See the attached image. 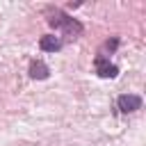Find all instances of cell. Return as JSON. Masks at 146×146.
<instances>
[{
  "label": "cell",
  "mask_w": 146,
  "mask_h": 146,
  "mask_svg": "<svg viewBox=\"0 0 146 146\" xmlns=\"http://www.w3.org/2000/svg\"><path fill=\"white\" fill-rule=\"evenodd\" d=\"M94 66H96V73H98L100 78H116V75H119V68H116L110 59H105V57H100V55H96Z\"/></svg>",
  "instance_id": "cell-3"
},
{
  "label": "cell",
  "mask_w": 146,
  "mask_h": 146,
  "mask_svg": "<svg viewBox=\"0 0 146 146\" xmlns=\"http://www.w3.org/2000/svg\"><path fill=\"white\" fill-rule=\"evenodd\" d=\"M116 48H119V36H112V39H107V41L103 43V48H100V52H98V55H100V57H105V59H110V55H112Z\"/></svg>",
  "instance_id": "cell-6"
},
{
  "label": "cell",
  "mask_w": 146,
  "mask_h": 146,
  "mask_svg": "<svg viewBox=\"0 0 146 146\" xmlns=\"http://www.w3.org/2000/svg\"><path fill=\"white\" fill-rule=\"evenodd\" d=\"M116 110L121 114H130V112L141 110V96H137V94H121L116 98Z\"/></svg>",
  "instance_id": "cell-2"
},
{
  "label": "cell",
  "mask_w": 146,
  "mask_h": 146,
  "mask_svg": "<svg viewBox=\"0 0 146 146\" xmlns=\"http://www.w3.org/2000/svg\"><path fill=\"white\" fill-rule=\"evenodd\" d=\"M27 73H30L32 80H48V78H50V66H48L43 59H32Z\"/></svg>",
  "instance_id": "cell-4"
},
{
  "label": "cell",
  "mask_w": 146,
  "mask_h": 146,
  "mask_svg": "<svg viewBox=\"0 0 146 146\" xmlns=\"http://www.w3.org/2000/svg\"><path fill=\"white\" fill-rule=\"evenodd\" d=\"M46 21L52 30H57L59 34H64L68 39H78L82 34V23L78 18H73L71 14H66L64 9H50Z\"/></svg>",
  "instance_id": "cell-1"
},
{
  "label": "cell",
  "mask_w": 146,
  "mask_h": 146,
  "mask_svg": "<svg viewBox=\"0 0 146 146\" xmlns=\"http://www.w3.org/2000/svg\"><path fill=\"white\" fill-rule=\"evenodd\" d=\"M62 46H64V41L59 36H55V34H43L39 39V48L43 52H57V50H62Z\"/></svg>",
  "instance_id": "cell-5"
}]
</instances>
